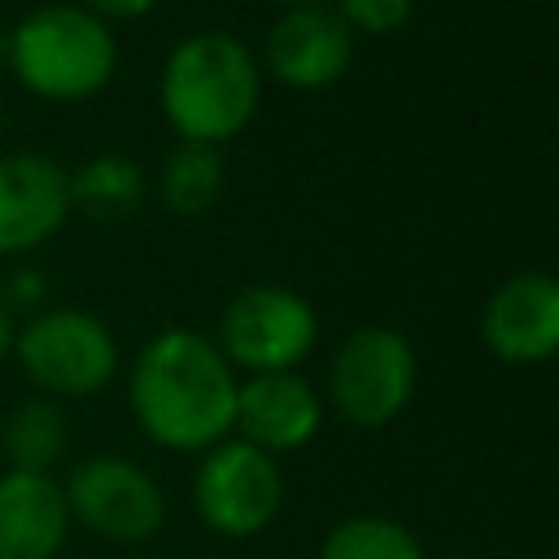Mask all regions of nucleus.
Here are the masks:
<instances>
[{
  "instance_id": "1",
  "label": "nucleus",
  "mask_w": 559,
  "mask_h": 559,
  "mask_svg": "<svg viewBox=\"0 0 559 559\" xmlns=\"http://www.w3.org/2000/svg\"><path fill=\"white\" fill-rule=\"evenodd\" d=\"M240 376L197 328H166L140 345L127 371V402L148 441L179 454H205L231 437Z\"/></svg>"
},
{
  "instance_id": "2",
  "label": "nucleus",
  "mask_w": 559,
  "mask_h": 559,
  "mask_svg": "<svg viewBox=\"0 0 559 559\" xmlns=\"http://www.w3.org/2000/svg\"><path fill=\"white\" fill-rule=\"evenodd\" d=\"M262 79L258 52L236 31L205 26L166 52L157 74V109L179 140L223 148L258 118Z\"/></svg>"
},
{
  "instance_id": "3",
  "label": "nucleus",
  "mask_w": 559,
  "mask_h": 559,
  "mask_svg": "<svg viewBox=\"0 0 559 559\" xmlns=\"http://www.w3.org/2000/svg\"><path fill=\"white\" fill-rule=\"evenodd\" d=\"M4 66L13 83L48 105L100 96L118 74V35L74 0L26 9L4 31Z\"/></svg>"
},
{
  "instance_id": "4",
  "label": "nucleus",
  "mask_w": 559,
  "mask_h": 559,
  "mask_svg": "<svg viewBox=\"0 0 559 559\" xmlns=\"http://www.w3.org/2000/svg\"><path fill=\"white\" fill-rule=\"evenodd\" d=\"M22 376L39 397L74 402L100 393L118 376V336L109 323L83 306H44L13 328V349Z\"/></svg>"
},
{
  "instance_id": "5",
  "label": "nucleus",
  "mask_w": 559,
  "mask_h": 559,
  "mask_svg": "<svg viewBox=\"0 0 559 559\" xmlns=\"http://www.w3.org/2000/svg\"><path fill=\"white\" fill-rule=\"evenodd\" d=\"M419 384L415 345L384 323H362L332 349L328 362V406L354 428L393 424Z\"/></svg>"
},
{
  "instance_id": "6",
  "label": "nucleus",
  "mask_w": 559,
  "mask_h": 559,
  "mask_svg": "<svg viewBox=\"0 0 559 559\" xmlns=\"http://www.w3.org/2000/svg\"><path fill=\"white\" fill-rule=\"evenodd\" d=\"M319 341L314 306L284 288V284H249L240 288L218 314V354L231 371L266 376V371H297Z\"/></svg>"
},
{
  "instance_id": "7",
  "label": "nucleus",
  "mask_w": 559,
  "mask_h": 559,
  "mask_svg": "<svg viewBox=\"0 0 559 559\" xmlns=\"http://www.w3.org/2000/svg\"><path fill=\"white\" fill-rule=\"evenodd\" d=\"M284 502V476L271 454L240 437H223L210 445L192 476V507L205 528L223 537L262 533Z\"/></svg>"
},
{
  "instance_id": "8",
  "label": "nucleus",
  "mask_w": 559,
  "mask_h": 559,
  "mask_svg": "<svg viewBox=\"0 0 559 559\" xmlns=\"http://www.w3.org/2000/svg\"><path fill=\"white\" fill-rule=\"evenodd\" d=\"M61 498L70 520H79L87 533L118 546L153 537L166 520L162 485L122 454H92L74 463L61 485Z\"/></svg>"
},
{
  "instance_id": "9",
  "label": "nucleus",
  "mask_w": 559,
  "mask_h": 559,
  "mask_svg": "<svg viewBox=\"0 0 559 559\" xmlns=\"http://www.w3.org/2000/svg\"><path fill=\"white\" fill-rule=\"evenodd\" d=\"M354 52H358V35L323 0V4L280 9V17L266 31L258 66L262 74H271L293 92H323L349 74Z\"/></svg>"
},
{
  "instance_id": "10",
  "label": "nucleus",
  "mask_w": 559,
  "mask_h": 559,
  "mask_svg": "<svg viewBox=\"0 0 559 559\" xmlns=\"http://www.w3.org/2000/svg\"><path fill=\"white\" fill-rule=\"evenodd\" d=\"M480 341L511 367L550 362L559 349V280L542 266L507 275L480 306Z\"/></svg>"
},
{
  "instance_id": "11",
  "label": "nucleus",
  "mask_w": 559,
  "mask_h": 559,
  "mask_svg": "<svg viewBox=\"0 0 559 559\" xmlns=\"http://www.w3.org/2000/svg\"><path fill=\"white\" fill-rule=\"evenodd\" d=\"M70 170L48 153H0V258H26L70 223Z\"/></svg>"
},
{
  "instance_id": "12",
  "label": "nucleus",
  "mask_w": 559,
  "mask_h": 559,
  "mask_svg": "<svg viewBox=\"0 0 559 559\" xmlns=\"http://www.w3.org/2000/svg\"><path fill=\"white\" fill-rule=\"evenodd\" d=\"M323 428V397L301 371H266L245 376L236 384V419L231 432L262 454H288L314 441Z\"/></svg>"
},
{
  "instance_id": "13",
  "label": "nucleus",
  "mask_w": 559,
  "mask_h": 559,
  "mask_svg": "<svg viewBox=\"0 0 559 559\" xmlns=\"http://www.w3.org/2000/svg\"><path fill=\"white\" fill-rule=\"evenodd\" d=\"M70 533L61 485L44 472L0 476V559H52Z\"/></svg>"
},
{
  "instance_id": "14",
  "label": "nucleus",
  "mask_w": 559,
  "mask_h": 559,
  "mask_svg": "<svg viewBox=\"0 0 559 559\" xmlns=\"http://www.w3.org/2000/svg\"><path fill=\"white\" fill-rule=\"evenodd\" d=\"M148 179L127 153H96L70 170V205L96 223H118L140 210Z\"/></svg>"
},
{
  "instance_id": "15",
  "label": "nucleus",
  "mask_w": 559,
  "mask_h": 559,
  "mask_svg": "<svg viewBox=\"0 0 559 559\" xmlns=\"http://www.w3.org/2000/svg\"><path fill=\"white\" fill-rule=\"evenodd\" d=\"M223 183H227V162H223V148H210V144L179 140L157 166V197L166 210L183 218L205 214L223 197Z\"/></svg>"
},
{
  "instance_id": "16",
  "label": "nucleus",
  "mask_w": 559,
  "mask_h": 559,
  "mask_svg": "<svg viewBox=\"0 0 559 559\" xmlns=\"http://www.w3.org/2000/svg\"><path fill=\"white\" fill-rule=\"evenodd\" d=\"M4 459L13 463V472H44L61 459L66 450V415L52 397H26L9 411L4 432H0Z\"/></svg>"
},
{
  "instance_id": "17",
  "label": "nucleus",
  "mask_w": 559,
  "mask_h": 559,
  "mask_svg": "<svg viewBox=\"0 0 559 559\" xmlns=\"http://www.w3.org/2000/svg\"><path fill=\"white\" fill-rule=\"evenodd\" d=\"M319 559H424V546L389 515H349L323 537Z\"/></svg>"
},
{
  "instance_id": "18",
  "label": "nucleus",
  "mask_w": 559,
  "mask_h": 559,
  "mask_svg": "<svg viewBox=\"0 0 559 559\" xmlns=\"http://www.w3.org/2000/svg\"><path fill=\"white\" fill-rule=\"evenodd\" d=\"M328 4L341 13V22L354 35L384 39V35H397L415 17V4L419 0H328Z\"/></svg>"
},
{
  "instance_id": "19",
  "label": "nucleus",
  "mask_w": 559,
  "mask_h": 559,
  "mask_svg": "<svg viewBox=\"0 0 559 559\" xmlns=\"http://www.w3.org/2000/svg\"><path fill=\"white\" fill-rule=\"evenodd\" d=\"M0 301L9 314H35L44 310V275L35 266H13L0 280Z\"/></svg>"
},
{
  "instance_id": "20",
  "label": "nucleus",
  "mask_w": 559,
  "mask_h": 559,
  "mask_svg": "<svg viewBox=\"0 0 559 559\" xmlns=\"http://www.w3.org/2000/svg\"><path fill=\"white\" fill-rule=\"evenodd\" d=\"M74 4H83L87 13H96L100 22H135V17H148L153 9H157V0H74Z\"/></svg>"
},
{
  "instance_id": "21",
  "label": "nucleus",
  "mask_w": 559,
  "mask_h": 559,
  "mask_svg": "<svg viewBox=\"0 0 559 559\" xmlns=\"http://www.w3.org/2000/svg\"><path fill=\"white\" fill-rule=\"evenodd\" d=\"M13 328H17V323H13V314H9L4 301H0V362H4L9 349H13Z\"/></svg>"
},
{
  "instance_id": "22",
  "label": "nucleus",
  "mask_w": 559,
  "mask_h": 559,
  "mask_svg": "<svg viewBox=\"0 0 559 559\" xmlns=\"http://www.w3.org/2000/svg\"><path fill=\"white\" fill-rule=\"evenodd\" d=\"M266 4H275V9H297V4H323V0H266Z\"/></svg>"
},
{
  "instance_id": "23",
  "label": "nucleus",
  "mask_w": 559,
  "mask_h": 559,
  "mask_svg": "<svg viewBox=\"0 0 559 559\" xmlns=\"http://www.w3.org/2000/svg\"><path fill=\"white\" fill-rule=\"evenodd\" d=\"M0 61H4V31H0Z\"/></svg>"
},
{
  "instance_id": "24",
  "label": "nucleus",
  "mask_w": 559,
  "mask_h": 559,
  "mask_svg": "<svg viewBox=\"0 0 559 559\" xmlns=\"http://www.w3.org/2000/svg\"><path fill=\"white\" fill-rule=\"evenodd\" d=\"M0 140H4V109H0Z\"/></svg>"
},
{
  "instance_id": "25",
  "label": "nucleus",
  "mask_w": 559,
  "mask_h": 559,
  "mask_svg": "<svg viewBox=\"0 0 559 559\" xmlns=\"http://www.w3.org/2000/svg\"><path fill=\"white\" fill-rule=\"evenodd\" d=\"M445 559H467V555H445Z\"/></svg>"
}]
</instances>
